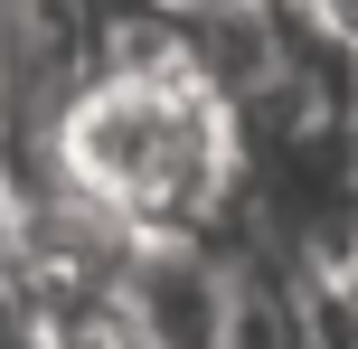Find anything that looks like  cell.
<instances>
[{
	"mask_svg": "<svg viewBox=\"0 0 358 349\" xmlns=\"http://www.w3.org/2000/svg\"><path fill=\"white\" fill-rule=\"evenodd\" d=\"M57 189L104 208L123 236H217L245 218V123L189 29L151 19L113 48L66 123Z\"/></svg>",
	"mask_w": 358,
	"mask_h": 349,
	"instance_id": "obj_1",
	"label": "cell"
},
{
	"mask_svg": "<svg viewBox=\"0 0 358 349\" xmlns=\"http://www.w3.org/2000/svg\"><path fill=\"white\" fill-rule=\"evenodd\" d=\"M151 19L113 0H0V208L48 199L85 85Z\"/></svg>",
	"mask_w": 358,
	"mask_h": 349,
	"instance_id": "obj_2",
	"label": "cell"
},
{
	"mask_svg": "<svg viewBox=\"0 0 358 349\" xmlns=\"http://www.w3.org/2000/svg\"><path fill=\"white\" fill-rule=\"evenodd\" d=\"M255 264L217 236H142L104 293V321L132 349H236Z\"/></svg>",
	"mask_w": 358,
	"mask_h": 349,
	"instance_id": "obj_3",
	"label": "cell"
},
{
	"mask_svg": "<svg viewBox=\"0 0 358 349\" xmlns=\"http://www.w3.org/2000/svg\"><path fill=\"white\" fill-rule=\"evenodd\" d=\"M283 283H292V302H302V321H311V340H321V349H358V293H349V283L311 274V264H302V274H283Z\"/></svg>",
	"mask_w": 358,
	"mask_h": 349,
	"instance_id": "obj_4",
	"label": "cell"
},
{
	"mask_svg": "<svg viewBox=\"0 0 358 349\" xmlns=\"http://www.w3.org/2000/svg\"><path fill=\"white\" fill-rule=\"evenodd\" d=\"M311 274H330V283H349V293H358V189H349V199L340 208H330V227H321V236H311ZM302 264H292V274H302Z\"/></svg>",
	"mask_w": 358,
	"mask_h": 349,
	"instance_id": "obj_5",
	"label": "cell"
},
{
	"mask_svg": "<svg viewBox=\"0 0 358 349\" xmlns=\"http://www.w3.org/2000/svg\"><path fill=\"white\" fill-rule=\"evenodd\" d=\"M170 29H198V19H236V10H264V0H151Z\"/></svg>",
	"mask_w": 358,
	"mask_h": 349,
	"instance_id": "obj_6",
	"label": "cell"
},
{
	"mask_svg": "<svg viewBox=\"0 0 358 349\" xmlns=\"http://www.w3.org/2000/svg\"><path fill=\"white\" fill-rule=\"evenodd\" d=\"M302 10H311V19H321V29L340 38L349 57H358V0H302Z\"/></svg>",
	"mask_w": 358,
	"mask_h": 349,
	"instance_id": "obj_7",
	"label": "cell"
},
{
	"mask_svg": "<svg viewBox=\"0 0 358 349\" xmlns=\"http://www.w3.org/2000/svg\"><path fill=\"white\" fill-rule=\"evenodd\" d=\"M349 180H358V104H349Z\"/></svg>",
	"mask_w": 358,
	"mask_h": 349,
	"instance_id": "obj_8",
	"label": "cell"
}]
</instances>
